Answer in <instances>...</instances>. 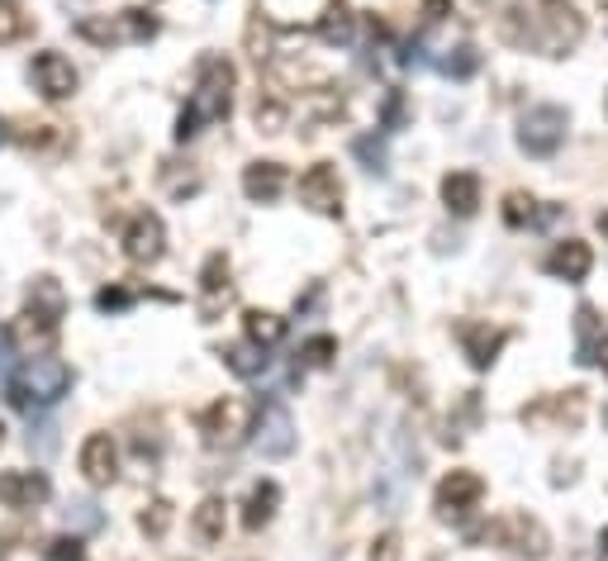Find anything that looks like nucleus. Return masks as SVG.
<instances>
[{"label": "nucleus", "instance_id": "7c9ffc66", "mask_svg": "<svg viewBox=\"0 0 608 561\" xmlns=\"http://www.w3.org/2000/svg\"><path fill=\"white\" fill-rule=\"evenodd\" d=\"M200 291H205V314L214 305V295H228V262H224V253H214L210 262H205V277H200Z\"/></svg>", "mask_w": 608, "mask_h": 561}, {"label": "nucleus", "instance_id": "4c0bfd02", "mask_svg": "<svg viewBox=\"0 0 608 561\" xmlns=\"http://www.w3.org/2000/svg\"><path fill=\"white\" fill-rule=\"evenodd\" d=\"M29 448L48 457L57 448V424H34V428H29Z\"/></svg>", "mask_w": 608, "mask_h": 561}, {"label": "nucleus", "instance_id": "a211bd4d", "mask_svg": "<svg viewBox=\"0 0 608 561\" xmlns=\"http://www.w3.org/2000/svg\"><path fill=\"white\" fill-rule=\"evenodd\" d=\"M589 267H595V253H589V243L581 238H566V243H556L552 253H547V271H552L556 281H585L589 277Z\"/></svg>", "mask_w": 608, "mask_h": 561}, {"label": "nucleus", "instance_id": "bb28decb", "mask_svg": "<svg viewBox=\"0 0 608 561\" xmlns=\"http://www.w3.org/2000/svg\"><path fill=\"white\" fill-rule=\"evenodd\" d=\"M195 538L205 542V548H214V542L224 538V500L219 495H210L205 505L195 509Z\"/></svg>", "mask_w": 608, "mask_h": 561}, {"label": "nucleus", "instance_id": "ddd939ff", "mask_svg": "<svg viewBox=\"0 0 608 561\" xmlns=\"http://www.w3.org/2000/svg\"><path fill=\"white\" fill-rule=\"evenodd\" d=\"M300 205H309L314 214H328V220H338V214H342V181H338V171H333L328 162H318V167H309L300 177Z\"/></svg>", "mask_w": 608, "mask_h": 561}, {"label": "nucleus", "instance_id": "0eeeda50", "mask_svg": "<svg viewBox=\"0 0 608 561\" xmlns=\"http://www.w3.org/2000/svg\"><path fill=\"white\" fill-rule=\"evenodd\" d=\"M252 442H257V452H262L267 462H281V457L295 452V419H291V409H285L281 400H267V405L257 409Z\"/></svg>", "mask_w": 608, "mask_h": 561}, {"label": "nucleus", "instance_id": "b1692460", "mask_svg": "<svg viewBox=\"0 0 608 561\" xmlns=\"http://www.w3.org/2000/svg\"><path fill=\"white\" fill-rule=\"evenodd\" d=\"M224 357V367L234 371V377H262V371L271 367V357H267V348H257V343H228V348L219 352Z\"/></svg>", "mask_w": 608, "mask_h": 561}, {"label": "nucleus", "instance_id": "aec40b11", "mask_svg": "<svg viewBox=\"0 0 608 561\" xmlns=\"http://www.w3.org/2000/svg\"><path fill=\"white\" fill-rule=\"evenodd\" d=\"M285 191V167L281 162H252L243 171V195L252 200V205H271V200H281Z\"/></svg>", "mask_w": 608, "mask_h": 561}, {"label": "nucleus", "instance_id": "a878e982", "mask_svg": "<svg viewBox=\"0 0 608 561\" xmlns=\"http://www.w3.org/2000/svg\"><path fill=\"white\" fill-rule=\"evenodd\" d=\"M438 71L452 81H471L481 71V48L475 43H457V48H447V57H438Z\"/></svg>", "mask_w": 608, "mask_h": 561}, {"label": "nucleus", "instance_id": "f03ea898", "mask_svg": "<svg viewBox=\"0 0 608 561\" xmlns=\"http://www.w3.org/2000/svg\"><path fill=\"white\" fill-rule=\"evenodd\" d=\"M504 34L509 43H523V48H538L542 57H566L585 34V20L575 10H547L538 20H528L523 5H509V20H504Z\"/></svg>", "mask_w": 608, "mask_h": 561}, {"label": "nucleus", "instance_id": "6ab92c4d", "mask_svg": "<svg viewBox=\"0 0 608 561\" xmlns=\"http://www.w3.org/2000/svg\"><path fill=\"white\" fill-rule=\"evenodd\" d=\"M442 200H447V210H452L457 220H471V214L481 210V177H475V171H447V177H442Z\"/></svg>", "mask_w": 608, "mask_h": 561}, {"label": "nucleus", "instance_id": "cd10ccee", "mask_svg": "<svg viewBox=\"0 0 608 561\" xmlns=\"http://www.w3.org/2000/svg\"><path fill=\"white\" fill-rule=\"evenodd\" d=\"M29 29H34V20L24 14L20 0H0V43H20V38H29Z\"/></svg>", "mask_w": 608, "mask_h": 561}, {"label": "nucleus", "instance_id": "7ed1b4c3", "mask_svg": "<svg viewBox=\"0 0 608 561\" xmlns=\"http://www.w3.org/2000/svg\"><path fill=\"white\" fill-rule=\"evenodd\" d=\"M67 391H71V367L63 357H29V362L10 377V405L24 409V414L53 409Z\"/></svg>", "mask_w": 608, "mask_h": 561}, {"label": "nucleus", "instance_id": "37998d69", "mask_svg": "<svg viewBox=\"0 0 608 561\" xmlns=\"http://www.w3.org/2000/svg\"><path fill=\"white\" fill-rule=\"evenodd\" d=\"M599 228H604V234H608V214H599Z\"/></svg>", "mask_w": 608, "mask_h": 561}, {"label": "nucleus", "instance_id": "79ce46f5", "mask_svg": "<svg viewBox=\"0 0 608 561\" xmlns=\"http://www.w3.org/2000/svg\"><path fill=\"white\" fill-rule=\"evenodd\" d=\"M599 561H608V528L599 534Z\"/></svg>", "mask_w": 608, "mask_h": 561}, {"label": "nucleus", "instance_id": "6e6552de", "mask_svg": "<svg viewBox=\"0 0 608 561\" xmlns=\"http://www.w3.org/2000/svg\"><path fill=\"white\" fill-rule=\"evenodd\" d=\"M67 314V291L57 285V277H38L34 285H29V305H24V328L29 334H38L43 343H48L57 334V324H63Z\"/></svg>", "mask_w": 608, "mask_h": 561}, {"label": "nucleus", "instance_id": "f257e3e1", "mask_svg": "<svg viewBox=\"0 0 608 561\" xmlns=\"http://www.w3.org/2000/svg\"><path fill=\"white\" fill-rule=\"evenodd\" d=\"M228 110H234V63L228 57H205L195 71V91L177 120V143L195 138L205 124L228 120Z\"/></svg>", "mask_w": 608, "mask_h": 561}, {"label": "nucleus", "instance_id": "393cba45", "mask_svg": "<svg viewBox=\"0 0 608 561\" xmlns=\"http://www.w3.org/2000/svg\"><path fill=\"white\" fill-rule=\"evenodd\" d=\"M243 328H248V343H257V348H277L285 338V319L271 310H248L243 314Z\"/></svg>", "mask_w": 608, "mask_h": 561}, {"label": "nucleus", "instance_id": "2eb2a0df", "mask_svg": "<svg viewBox=\"0 0 608 561\" xmlns=\"http://www.w3.org/2000/svg\"><path fill=\"white\" fill-rule=\"evenodd\" d=\"M81 476H86V485H114V476H120V448H114V438L110 434H91L81 442Z\"/></svg>", "mask_w": 608, "mask_h": 561}, {"label": "nucleus", "instance_id": "20e7f679", "mask_svg": "<svg viewBox=\"0 0 608 561\" xmlns=\"http://www.w3.org/2000/svg\"><path fill=\"white\" fill-rule=\"evenodd\" d=\"M77 34L100 43V48H114V43H148L157 38V14L148 10H120L110 14V20H95V14H86V20H77Z\"/></svg>", "mask_w": 608, "mask_h": 561}, {"label": "nucleus", "instance_id": "5701e85b", "mask_svg": "<svg viewBox=\"0 0 608 561\" xmlns=\"http://www.w3.org/2000/svg\"><path fill=\"white\" fill-rule=\"evenodd\" d=\"M277 505H281V485L277 481H257L248 491V505H243V528L257 534V528H267L277 519Z\"/></svg>", "mask_w": 608, "mask_h": 561}, {"label": "nucleus", "instance_id": "1a4fd4ad", "mask_svg": "<svg viewBox=\"0 0 608 561\" xmlns=\"http://www.w3.org/2000/svg\"><path fill=\"white\" fill-rule=\"evenodd\" d=\"M485 538L499 542V548H509V552H518V557H532V561H542L547 552H552V534H547L538 519H528V514H509V519L489 524Z\"/></svg>", "mask_w": 608, "mask_h": 561}, {"label": "nucleus", "instance_id": "9d476101", "mask_svg": "<svg viewBox=\"0 0 608 561\" xmlns=\"http://www.w3.org/2000/svg\"><path fill=\"white\" fill-rule=\"evenodd\" d=\"M481 500H485V481L475 471H452V476H442L438 495H432V509H438L442 524H461Z\"/></svg>", "mask_w": 608, "mask_h": 561}, {"label": "nucleus", "instance_id": "58836bf2", "mask_svg": "<svg viewBox=\"0 0 608 561\" xmlns=\"http://www.w3.org/2000/svg\"><path fill=\"white\" fill-rule=\"evenodd\" d=\"M371 561H399V534H381L371 542Z\"/></svg>", "mask_w": 608, "mask_h": 561}, {"label": "nucleus", "instance_id": "423d86ee", "mask_svg": "<svg viewBox=\"0 0 608 561\" xmlns=\"http://www.w3.org/2000/svg\"><path fill=\"white\" fill-rule=\"evenodd\" d=\"M566 128H571V114L561 105H532L518 120V148L528 157H552L566 143Z\"/></svg>", "mask_w": 608, "mask_h": 561}, {"label": "nucleus", "instance_id": "39448f33", "mask_svg": "<svg viewBox=\"0 0 608 561\" xmlns=\"http://www.w3.org/2000/svg\"><path fill=\"white\" fill-rule=\"evenodd\" d=\"M252 419H257V405H248L238 395H224L200 414V434H205L210 448H238L252 434Z\"/></svg>", "mask_w": 608, "mask_h": 561}, {"label": "nucleus", "instance_id": "a19ab883", "mask_svg": "<svg viewBox=\"0 0 608 561\" xmlns=\"http://www.w3.org/2000/svg\"><path fill=\"white\" fill-rule=\"evenodd\" d=\"M424 14H428V24H438L442 14H452V0H424Z\"/></svg>", "mask_w": 608, "mask_h": 561}, {"label": "nucleus", "instance_id": "f3484780", "mask_svg": "<svg viewBox=\"0 0 608 561\" xmlns=\"http://www.w3.org/2000/svg\"><path fill=\"white\" fill-rule=\"evenodd\" d=\"M53 495V485L43 471H5L0 476V505L5 509H38Z\"/></svg>", "mask_w": 608, "mask_h": 561}, {"label": "nucleus", "instance_id": "c03bdc74", "mask_svg": "<svg viewBox=\"0 0 608 561\" xmlns=\"http://www.w3.org/2000/svg\"><path fill=\"white\" fill-rule=\"evenodd\" d=\"M0 143H5V124H0Z\"/></svg>", "mask_w": 608, "mask_h": 561}, {"label": "nucleus", "instance_id": "c85d7f7f", "mask_svg": "<svg viewBox=\"0 0 608 561\" xmlns=\"http://www.w3.org/2000/svg\"><path fill=\"white\" fill-rule=\"evenodd\" d=\"M63 519H67L71 534H95V528L105 524V514H100L95 500H71V505L63 509Z\"/></svg>", "mask_w": 608, "mask_h": 561}, {"label": "nucleus", "instance_id": "4be33fe9", "mask_svg": "<svg viewBox=\"0 0 608 561\" xmlns=\"http://www.w3.org/2000/svg\"><path fill=\"white\" fill-rule=\"evenodd\" d=\"M357 34V10L347 0H328L324 14H318V38L333 43V48H347Z\"/></svg>", "mask_w": 608, "mask_h": 561}, {"label": "nucleus", "instance_id": "f8f14e48", "mask_svg": "<svg viewBox=\"0 0 608 561\" xmlns=\"http://www.w3.org/2000/svg\"><path fill=\"white\" fill-rule=\"evenodd\" d=\"M162 253H167V228H162V220H157L153 210L134 214V220H128V228H124V257H128V262H138V267H153Z\"/></svg>", "mask_w": 608, "mask_h": 561}, {"label": "nucleus", "instance_id": "e433bc0d", "mask_svg": "<svg viewBox=\"0 0 608 561\" xmlns=\"http://www.w3.org/2000/svg\"><path fill=\"white\" fill-rule=\"evenodd\" d=\"M128 305H134V291H124V285H110V291H100V295H95V310H105V314L128 310Z\"/></svg>", "mask_w": 608, "mask_h": 561}, {"label": "nucleus", "instance_id": "9b49d317", "mask_svg": "<svg viewBox=\"0 0 608 561\" xmlns=\"http://www.w3.org/2000/svg\"><path fill=\"white\" fill-rule=\"evenodd\" d=\"M29 81H34V91L43 100H71V96H77V67H71V57H63L57 48H43L34 57Z\"/></svg>", "mask_w": 608, "mask_h": 561}, {"label": "nucleus", "instance_id": "ea45409f", "mask_svg": "<svg viewBox=\"0 0 608 561\" xmlns=\"http://www.w3.org/2000/svg\"><path fill=\"white\" fill-rule=\"evenodd\" d=\"M385 128H390V134L404 128V91H390V100H385Z\"/></svg>", "mask_w": 608, "mask_h": 561}, {"label": "nucleus", "instance_id": "dca6fc26", "mask_svg": "<svg viewBox=\"0 0 608 561\" xmlns=\"http://www.w3.org/2000/svg\"><path fill=\"white\" fill-rule=\"evenodd\" d=\"M457 338H461V348H466V362H471L475 371H489V367H495L499 348L509 343V334H504V328H489V324H475V319H461V324H457Z\"/></svg>", "mask_w": 608, "mask_h": 561}, {"label": "nucleus", "instance_id": "49530a36", "mask_svg": "<svg viewBox=\"0 0 608 561\" xmlns=\"http://www.w3.org/2000/svg\"><path fill=\"white\" fill-rule=\"evenodd\" d=\"M599 5H604V10H608V0H599Z\"/></svg>", "mask_w": 608, "mask_h": 561}, {"label": "nucleus", "instance_id": "72a5a7b5", "mask_svg": "<svg viewBox=\"0 0 608 561\" xmlns=\"http://www.w3.org/2000/svg\"><path fill=\"white\" fill-rule=\"evenodd\" d=\"M532 210H538V200H532V195H509V200H504V220H509L514 228H523V224H532Z\"/></svg>", "mask_w": 608, "mask_h": 561}, {"label": "nucleus", "instance_id": "09e8293b", "mask_svg": "<svg viewBox=\"0 0 608 561\" xmlns=\"http://www.w3.org/2000/svg\"><path fill=\"white\" fill-rule=\"evenodd\" d=\"M552 5H556V0H552Z\"/></svg>", "mask_w": 608, "mask_h": 561}, {"label": "nucleus", "instance_id": "473e14b6", "mask_svg": "<svg viewBox=\"0 0 608 561\" xmlns=\"http://www.w3.org/2000/svg\"><path fill=\"white\" fill-rule=\"evenodd\" d=\"M281 124H285V105L281 100H257V128H262V134H281Z\"/></svg>", "mask_w": 608, "mask_h": 561}, {"label": "nucleus", "instance_id": "412c9836", "mask_svg": "<svg viewBox=\"0 0 608 561\" xmlns=\"http://www.w3.org/2000/svg\"><path fill=\"white\" fill-rule=\"evenodd\" d=\"M599 348H604V319L595 305L575 310V362L581 367H599Z\"/></svg>", "mask_w": 608, "mask_h": 561}, {"label": "nucleus", "instance_id": "c756f323", "mask_svg": "<svg viewBox=\"0 0 608 561\" xmlns=\"http://www.w3.org/2000/svg\"><path fill=\"white\" fill-rule=\"evenodd\" d=\"M352 153H357L361 167L375 171V177H385V171H390V153H385V143L375 138V134H361V138L352 143Z\"/></svg>", "mask_w": 608, "mask_h": 561}, {"label": "nucleus", "instance_id": "c9c22d12", "mask_svg": "<svg viewBox=\"0 0 608 561\" xmlns=\"http://www.w3.org/2000/svg\"><path fill=\"white\" fill-rule=\"evenodd\" d=\"M43 561H81V538H53L48 548H43Z\"/></svg>", "mask_w": 608, "mask_h": 561}, {"label": "nucleus", "instance_id": "4468645a", "mask_svg": "<svg viewBox=\"0 0 608 561\" xmlns=\"http://www.w3.org/2000/svg\"><path fill=\"white\" fill-rule=\"evenodd\" d=\"M528 428H575L585 419V391H566V395H542L538 405H523V414H518Z\"/></svg>", "mask_w": 608, "mask_h": 561}, {"label": "nucleus", "instance_id": "f704fd0d", "mask_svg": "<svg viewBox=\"0 0 608 561\" xmlns=\"http://www.w3.org/2000/svg\"><path fill=\"white\" fill-rule=\"evenodd\" d=\"M333 352H338V343H333L328 334H318V338L304 343V362H309V367H328Z\"/></svg>", "mask_w": 608, "mask_h": 561}, {"label": "nucleus", "instance_id": "de8ad7c7", "mask_svg": "<svg viewBox=\"0 0 608 561\" xmlns=\"http://www.w3.org/2000/svg\"><path fill=\"white\" fill-rule=\"evenodd\" d=\"M604 110H608V100H604Z\"/></svg>", "mask_w": 608, "mask_h": 561}, {"label": "nucleus", "instance_id": "2f4dec72", "mask_svg": "<svg viewBox=\"0 0 608 561\" xmlns=\"http://www.w3.org/2000/svg\"><path fill=\"white\" fill-rule=\"evenodd\" d=\"M138 528H143L148 538H162L167 528H171V505H167V500H153V505L138 514Z\"/></svg>", "mask_w": 608, "mask_h": 561}, {"label": "nucleus", "instance_id": "a18cd8bd", "mask_svg": "<svg viewBox=\"0 0 608 561\" xmlns=\"http://www.w3.org/2000/svg\"><path fill=\"white\" fill-rule=\"evenodd\" d=\"M0 442H5V428H0Z\"/></svg>", "mask_w": 608, "mask_h": 561}]
</instances>
